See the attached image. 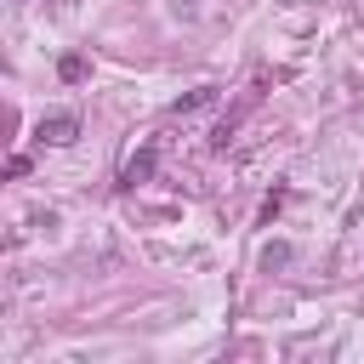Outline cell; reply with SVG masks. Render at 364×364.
<instances>
[{"mask_svg":"<svg viewBox=\"0 0 364 364\" xmlns=\"http://www.w3.org/2000/svg\"><path fill=\"white\" fill-rule=\"evenodd\" d=\"M210 97H216V91H210V85H199V91H193V97H182V102H176V114H188V108H205V102H210Z\"/></svg>","mask_w":364,"mask_h":364,"instance_id":"3","label":"cell"},{"mask_svg":"<svg viewBox=\"0 0 364 364\" xmlns=\"http://www.w3.org/2000/svg\"><path fill=\"white\" fill-rule=\"evenodd\" d=\"M148 176H154V148H142V154H131V159H125V188L148 182Z\"/></svg>","mask_w":364,"mask_h":364,"instance_id":"2","label":"cell"},{"mask_svg":"<svg viewBox=\"0 0 364 364\" xmlns=\"http://www.w3.org/2000/svg\"><path fill=\"white\" fill-rule=\"evenodd\" d=\"M57 74H63V80H80V74H85V63H80V57H63V68H57Z\"/></svg>","mask_w":364,"mask_h":364,"instance_id":"4","label":"cell"},{"mask_svg":"<svg viewBox=\"0 0 364 364\" xmlns=\"http://www.w3.org/2000/svg\"><path fill=\"white\" fill-rule=\"evenodd\" d=\"M80 136V119L74 114H46L40 125H34V142H51V148H68Z\"/></svg>","mask_w":364,"mask_h":364,"instance_id":"1","label":"cell"}]
</instances>
